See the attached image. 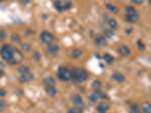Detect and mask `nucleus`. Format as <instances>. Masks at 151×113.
Listing matches in <instances>:
<instances>
[{"label": "nucleus", "mask_w": 151, "mask_h": 113, "mask_svg": "<svg viewBox=\"0 0 151 113\" xmlns=\"http://www.w3.org/2000/svg\"><path fill=\"white\" fill-rule=\"evenodd\" d=\"M71 72V79L75 83H83L88 78V72L82 67L73 68Z\"/></svg>", "instance_id": "obj_1"}, {"label": "nucleus", "mask_w": 151, "mask_h": 113, "mask_svg": "<svg viewBox=\"0 0 151 113\" xmlns=\"http://www.w3.org/2000/svg\"><path fill=\"white\" fill-rule=\"evenodd\" d=\"M24 55L22 53V51L16 47H13L12 58H11L10 60H8L7 64L10 66H16V65L21 64L24 61Z\"/></svg>", "instance_id": "obj_2"}, {"label": "nucleus", "mask_w": 151, "mask_h": 113, "mask_svg": "<svg viewBox=\"0 0 151 113\" xmlns=\"http://www.w3.org/2000/svg\"><path fill=\"white\" fill-rule=\"evenodd\" d=\"M54 7L58 12H64L66 11L71 9L73 3L69 0H55Z\"/></svg>", "instance_id": "obj_3"}, {"label": "nucleus", "mask_w": 151, "mask_h": 113, "mask_svg": "<svg viewBox=\"0 0 151 113\" xmlns=\"http://www.w3.org/2000/svg\"><path fill=\"white\" fill-rule=\"evenodd\" d=\"M0 56L3 60L8 61L12 58L13 47L8 44H3L0 47Z\"/></svg>", "instance_id": "obj_4"}, {"label": "nucleus", "mask_w": 151, "mask_h": 113, "mask_svg": "<svg viewBox=\"0 0 151 113\" xmlns=\"http://www.w3.org/2000/svg\"><path fill=\"white\" fill-rule=\"evenodd\" d=\"M57 77L61 82H68L71 79L72 72L64 66H59L57 71Z\"/></svg>", "instance_id": "obj_5"}, {"label": "nucleus", "mask_w": 151, "mask_h": 113, "mask_svg": "<svg viewBox=\"0 0 151 113\" xmlns=\"http://www.w3.org/2000/svg\"><path fill=\"white\" fill-rule=\"evenodd\" d=\"M108 96L101 90H95L94 93H92V94L88 97V100L90 102H92L93 103H98L100 100H108Z\"/></svg>", "instance_id": "obj_6"}, {"label": "nucleus", "mask_w": 151, "mask_h": 113, "mask_svg": "<svg viewBox=\"0 0 151 113\" xmlns=\"http://www.w3.org/2000/svg\"><path fill=\"white\" fill-rule=\"evenodd\" d=\"M39 39L43 44L49 45L50 43H52L55 39V36L52 33H51L48 30H43L39 35Z\"/></svg>", "instance_id": "obj_7"}, {"label": "nucleus", "mask_w": 151, "mask_h": 113, "mask_svg": "<svg viewBox=\"0 0 151 113\" xmlns=\"http://www.w3.org/2000/svg\"><path fill=\"white\" fill-rule=\"evenodd\" d=\"M69 101L72 103V105H73V106L78 107V108H82L84 106V101L83 98L80 94H73L69 98Z\"/></svg>", "instance_id": "obj_8"}, {"label": "nucleus", "mask_w": 151, "mask_h": 113, "mask_svg": "<svg viewBox=\"0 0 151 113\" xmlns=\"http://www.w3.org/2000/svg\"><path fill=\"white\" fill-rule=\"evenodd\" d=\"M94 44L99 47H105L107 45V38L103 34H97L94 37Z\"/></svg>", "instance_id": "obj_9"}, {"label": "nucleus", "mask_w": 151, "mask_h": 113, "mask_svg": "<svg viewBox=\"0 0 151 113\" xmlns=\"http://www.w3.org/2000/svg\"><path fill=\"white\" fill-rule=\"evenodd\" d=\"M124 18L128 23H135L138 22V21L140 20V15L138 13V11L135 13H130V14L125 13L124 15Z\"/></svg>", "instance_id": "obj_10"}, {"label": "nucleus", "mask_w": 151, "mask_h": 113, "mask_svg": "<svg viewBox=\"0 0 151 113\" xmlns=\"http://www.w3.org/2000/svg\"><path fill=\"white\" fill-rule=\"evenodd\" d=\"M117 51L121 57L125 58V57H127V56H129L130 54L131 49L127 45L122 44V45H119L118 47H117Z\"/></svg>", "instance_id": "obj_11"}, {"label": "nucleus", "mask_w": 151, "mask_h": 113, "mask_svg": "<svg viewBox=\"0 0 151 113\" xmlns=\"http://www.w3.org/2000/svg\"><path fill=\"white\" fill-rule=\"evenodd\" d=\"M47 45V51L51 56H54L55 57V56H56L57 53H59L61 48H60L58 45L52 42V43H50Z\"/></svg>", "instance_id": "obj_12"}, {"label": "nucleus", "mask_w": 151, "mask_h": 113, "mask_svg": "<svg viewBox=\"0 0 151 113\" xmlns=\"http://www.w3.org/2000/svg\"><path fill=\"white\" fill-rule=\"evenodd\" d=\"M33 78H34V76L33 73L28 72L24 74H21V76L19 77L18 81L20 84H26V83L31 82Z\"/></svg>", "instance_id": "obj_13"}, {"label": "nucleus", "mask_w": 151, "mask_h": 113, "mask_svg": "<svg viewBox=\"0 0 151 113\" xmlns=\"http://www.w3.org/2000/svg\"><path fill=\"white\" fill-rule=\"evenodd\" d=\"M45 91L48 96L51 97H55L57 94V90L54 85H45Z\"/></svg>", "instance_id": "obj_14"}, {"label": "nucleus", "mask_w": 151, "mask_h": 113, "mask_svg": "<svg viewBox=\"0 0 151 113\" xmlns=\"http://www.w3.org/2000/svg\"><path fill=\"white\" fill-rule=\"evenodd\" d=\"M110 109V105L106 102H100L96 107V110L98 113H107Z\"/></svg>", "instance_id": "obj_15"}, {"label": "nucleus", "mask_w": 151, "mask_h": 113, "mask_svg": "<svg viewBox=\"0 0 151 113\" xmlns=\"http://www.w3.org/2000/svg\"><path fill=\"white\" fill-rule=\"evenodd\" d=\"M82 53H83V51H82L81 48H74L73 51H72L71 53H70V58L72 59H78V58H80L81 56L82 55Z\"/></svg>", "instance_id": "obj_16"}, {"label": "nucleus", "mask_w": 151, "mask_h": 113, "mask_svg": "<svg viewBox=\"0 0 151 113\" xmlns=\"http://www.w3.org/2000/svg\"><path fill=\"white\" fill-rule=\"evenodd\" d=\"M112 78L114 81H116L117 82L119 83L124 82L125 80V76H123L121 72H114V73L112 75Z\"/></svg>", "instance_id": "obj_17"}, {"label": "nucleus", "mask_w": 151, "mask_h": 113, "mask_svg": "<svg viewBox=\"0 0 151 113\" xmlns=\"http://www.w3.org/2000/svg\"><path fill=\"white\" fill-rule=\"evenodd\" d=\"M105 7L108 11H110V12L113 13V14H114V15H117L118 14L119 10V8L117 7L114 5L111 4V3H106L105 4Z\"/></svg>", "instance_id": "obj_18"}, {"label": "nucleus", "mask_w": 151, "mask_h": 113, "mask_svg": "<svg viewBox=\"0 0 151 113\" xmlns=\"http://www.w3.org/2000/svg\"><path fill=\"white\" fill-rule=\"evenodd\" d=\"M43 84L45 85H54V86H55L56 81H55V79L53 77L48 76V77H45V78H43Z\"/></svg>", "instance_id": "obj_19"}, {"label": "nucleus", "mask_w": 151, "mask_h": 113, "mask_svg": "<svg viewBox=\"0 0 151 113\" xmlns=\"http://www.w3.org/2000/svg\"><path fill=\"white\" fill-rule=\"evenodd\" d=\"M107 23L110 26V29H113V30H117L119 28V25L117 21H116V19L114 18H110L107 21Z\"/></svg>", "instance_id": "obj_20"}, {"label": "nucleus", "mask_w": 151, "mask_h": 113, "mask_svg": "<svg viewBox=\"0 0 151 113\" xmlns=\"http://www.w3.org/2000/svg\"><path fill=\"white\" fill-rule=\"evenodd\" d=\"M103 58H104V60H105V62H106L107 64H108V65H111V64L114 62V60H115L114 57L108 53H104Z\"/></svg>", "instance_id": "obj_21"}, {"label": "nucleus", "mask_w": 151, "mask_h": 113, "mask_svg": "<svg viewBox=\"0 0 151 113\" xmlns=\"http://www.w3.org/2000/svg\"><path fill=\"white\" fill-rule=\"evenodd\" d=\"M102 82H101V81L99 80V79H96V80H94L93 82L92 83V88L94 89V90H99L101 89L102 88Z\"/></svg>", "instance_id": "obj_22"}, {"label": "nucleus", "mask_w": 151, "mask_h": 113, "mask_svg": "<svg viewBox=\"0 0 151 113\" xmlns=\"http://www.w3.org/2000/svg\"><path fill=\"white\" fill-rule=\"evenodd\" d=\"M103 35L106 38L111 39V38L113 37V35H115V33L113 32V29H109V28H105V29H104V30H103Z\"/></svg>", "instance_id": "obj_23"}, {"label": "nucleus", "mask_w": 151, "mask_h": 113, "mask_svg": "<svg viewBox=\"0 0 151 113\" xmlns=\"http://www.w3.org/2000/svg\"><path fill=\"white\" fill-rule=\"evenodd\" d=\"M129 113H142L141 111V109L139 107L138 104L137 103H134L130 106V109H129Z\"/></svg>", "instance_id": "obj_24"}, {"label": "nucleus", "mask_w": 151, "mask_h": 113, "mask_svg": "<svg viewBox=\"0 0 151 113\" xmlns=\"http://www.w3.org/2000/svg\"><path fill=\"white\" fill-rule=\"evenodd\" d=\"M142 112L143 113H151V105L149 102H144L142 104Z\"/></svg>", "instance_id": "obj_25"}, {"label": "nucleus", "mask_w": 151, "mask_h": 113, "mask_svg": "<svg viewBox=\"0 0 151 113\" xmlns=\"http://www.w3.org/2000/svg\"><path fill=\"white\" fill-rule=\"evenodd\" d=\"M11 41H13L14 42L16 43H20L21 42V36L19 35L18 33H12L11 35Z\"/></svg>", "instance_id": "obj_26"}, {"label": "nucleus", "mask_w": 151, "mask_h": 113, "mask_svg": "<svg viewBox=\"0 0 151 113\" xmlns=\"http://www.w3.org/2000/svg\"><path fill=\"white\" fill-rule=\"evenodd\" d=\"M21 50L24 52H29L32 49V45L29 42H24L21 45Z\"/></svg>", "instance_id": "obj_27"}, {"label": "nucleus", "mask_w": 151, "mask_h": 113, "mask_svg": "<svg viewBox=\"0 0 151 113\" xmlns=\"http://www.w3.org/2000/svg\"><path fill=\"white\" fill-rule=\"evenodd\" d=\"M136 45H137L138 49L139 51H144L145 49H146V46H145L144 43L141 41V39H138L136 41Z\"/></svg>", "instance_id": "obj_28"}, {"label": "nucleus", "mask_w": 151, "mask_h": 113, "mask_svg": "<svg viewBox=\"0 0 151 113\" xmlns=\"http://www.w3.org/2000/svg\"><path fill=\"white\" fill-rule=\"evenodd\" d=\"M18 72L20 74H24V73H27V72H30V68L27 66L22 65V66H19V67L18 68Z\"/></svg>", "instance_id": "obj_29"}, {"label": "nucleus", "mask_w": 151, "mask_h": 113, "mask_svg": "<svg viewBox=\"0 0 151 113\" xmlns=\"http://www.w3.org/2000/svg\"><path fill=\"white\" fill-rule=\"evenodd\" d=\"M41 53H39L38 51H35L33 52V55H32V59H33V60H35L36 62H39L41 60Z\"/></svg>", "instance_id": "obj_30"}, {"label": "nucleus", "mask_w": 151, "mask_h": 113, "mask_svg": "<svg viewBox=\"0 0 151 113\" xmlns=\"http://www.w3.org/2000/svg\"><path fill=\"white\" fill-rule=\"evenodd\" d=\"M125 13H128V14L137 12L136 8L134 6H132V5H127V6L125 7Z\"/></svg>", "instance_id": "obj_31"}, {"label": "nucleus", "mask_w": 151, "mask_h": 113, "mask_svg": "<svg viewBox=\"0 0 151 113\" xmlns=\"http://www.w3.org/2000/svg\"><path fill=\"white\" fill-rule=\"evenodd\" d=\"M7 108V103L6 102L2 100V99H0V112H4Z\"/></svg>", "instance_id": "obj_32"}, {"label": "nucleus", "mask_w": 151, "mask_h": 113, "mask_svg": "<svg viewBox=\"0 0 151 113\" xmlns=\"http://www.w3.org/2000/svg\"><path fill=\"white\" fill-rule=\"evenodd\" d=\"M68 113H82V109L78 107H71L70 109L68 110Z\"/></svg>", "instance_id": "obj_33"}, {"label": "nucleus", "mask_w": 151, "mask_h": 113, "mask_svg": "<svg viewBox=\"0 0 151 113\" xmlns=\"http://www.w3.org/2000/svg\"><path fill=\"white\" fill-rule=\"evenodd\" d=\"M8 37V34L5 30L3 29H0V39L1 40H5Z\"/></svg>", "instance_id": "obj_34"}, {"label": "nucleus", "mask_w": 151, "mask_h": 113, "mask_svg": "<svg viewBox=\"0 0 151 113\" xmlns=\"http://www.w3.org/2000/svg\"><path fill=\"white\" fill-rule=\"evenodd\" d=\"M145 0H131V2L136 5H141L144 3Z\"/></svg>", "instance_id": "obj_35"}, {"label": "nucleus", "mask_w": 151, "mask_h": 113, "mask_svg": "<svg viewBox=\"0 0 151 113\" xmlns=\"http://www.w3.org/2000/svg\"><path fill=\"white\" fill-rule=\"evenodd\" d=\"M6 94H7L6 90L3 88H0V97H4L6 96Z\"/></svg>", "instance_id": "obj_36"}, {"label": "nucleus", "mask_w": 151, "mask_h": 113, "mask_svg": "<svg viewBox=\"0 0 151 113\" xmlns=\"http://www.w3.org/2000/svg\"><path fill=\"white\" fill-rule=\"evenodd\" d=\"M19 2L21 3L22 5H27L30 3V0H18Z\"/></svg>", "instance_id": "obj_37"}, {"label": "nucleus", "mask_w": 151, "mask_h": 113, "mask_svg": "<svg viewBox=\"0 0 151 113\" xmlns=\"http://www.w3.org/2000/svg\"><path fill=\"white\" fill-rule=\"evenodd\" d=\"M133 31H134V28L133 27H129L125 30V33H126L127 35H130V34L133 33Z\"/></svg>", "instance_id": "obj_38"}, {"label": "nucleus", "mask_w": 151, "mask_h": 113, "mask_svg": "<svg viewBox=\"0 0 151 113\" xmlns=\"http://www.w3.org/2000/svg\"><path fill=\"white\" fill-rule=\"evenodd\" d=\"M4 76H5L4 71H3V70H0V78H2V77H3Z\"/></svg>", "instance_id": "obj_39"}, {"label": "nucleus", "mask_w": 151, "mask_h": 113, "mask_svg": "<svg viewBox=\"0 0 151 113\" xmlns=\"http://www.w3.org/2000/svg\"><path fill=\"white\" fill-rule=\"evenodd\" d=\"M3 1H7V0H0V2H3Z\"/></svg>", "instance_id": "obj_40"}]
</instances>
